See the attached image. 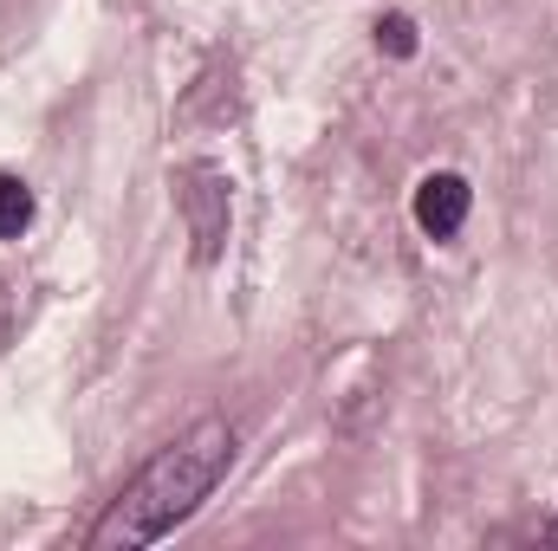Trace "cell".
Wrapping results in <instances>:
<instances>
[{
	"label": "cell",
	"instance_id": "cell-1",
	"mask_svg": "<svg viewBox=\"0 0 558 551\" xmlns=\"http://www.w3.org/2000/svg\"><path fill=\"white\" fill-rule=\"evenodd\" d=\"M234 467V428L221 415L182 428L137 480L105 506V519L92 526V551H137L169 539L182 519H195V506L221 487V474Z\"/></svg>",
	"mask_w": 558,
	"mask_h": 551
},
{
	"label": "cell",
	"instance_id": "cell-2",
	"mask_svg": "<svg viewBox=\"0 0 558 551\" xmlns=\"http://www.w3.org/2000/svg\"><path fill=\"white\" fill-rule=\"evenodd\" d=\"M175 182H182L175 195H182V208H189L195 254H202V260H215V247H221V234H228V182H221V169H208V162L182 169Z\"/></svg>",
	"mask_w": 558,
	"mask_h": 551
},
{
	"label": "cell",
	"instance_id": "cell-3",
	"mask_svg": "<svg viewBox=\"0 0 558 551\" xmlns=\"http://www.w3.org/2000/svg\"><path fill=\"white\" fill-rule=\"evenodd\" d=\"M468 182L454 175V169H435V175H422L416 182V228L428 241H454L461 234V221H468Z\"/></svg>",
	"mask_w": 558,
	"mask_h": 551
},
{
	"label": "cell",
	"instance_id": "cell-4",
	"mask_svg": "<svg viewBox=\"0 0 558 551\" xmlns=\"http://www.w3.org/2000/svg\"><path fill=\"white\" fill-rule=\"evenodd\" d=\"M33 221V188L20 175H0V241H20Z\"/></svg>",
	"mask_w": 558,
	"mask_h": 551
},
{
	"label": "cell",
	"instance_id": "cell-5",
	"mask_svg": "<svg viewBox=\"0 0 558 551\" xmlns=\"http://www.w3.org/2000/svg\"><path fill=\"white\" fill-rule=\"evenodd\" d=\"M377 46H390L397 59H410V52H416V26L397 13V20H384V26H377Z\"/></svg>",
	"mask_w": 558,
	"mask_h": 551
}]
</instances>
